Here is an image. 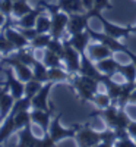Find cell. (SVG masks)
Listing matches in <instances>:
<instances>
[{
    "label": "cell",
    "instance_id": "6da1fadb",
    "mask_svg": "<svg viewBox=\"0 0 136 147\" xmlns=\"http://www.w3.org/2000/svg\"><path fill=\"white\" fill-rule=\"evenodd\" d=\"M100 81H97L95 78L81 75V74H75L70 78V88L75 91L76 97L82 103H88L92 102L94 94L98 91L100 87Z\"/></svg>",
    "mask_w": 136,
    "mask_h": 147
},
{
    "label": "cell",
    "instance_id": "7a4b0ae2",
    "mask_svg": "<svg viewBox=\"0 0 136 147\" xmlns=\"http://www.w3.org/2000/svg\"><path fill=\"white\" fill-rule=\"evenodd\" d=\"M86 15H88L89 18H97L98 21L101 22L104 32L107 35H110V37H113V38L121 40V38H125V37H127L130 34V28L129 27H119V25H116V24L110 22L108 19L104 18V15L101 13V10L89 9V10H86Z\"/></svg>",
    "mask_w": 136,
    "mask_h": 147
},
{
    "label": "cell",
    "instance_id": "3957f363",
    "mask_svg": "<svg viewBox=\"0 0 136 147\" xmlns=\"http://www.w3.org/2000/svg\"><path fill=\"white\" fill-rule=\"evenodd\" d=\"M75 143L76 146L81 147H92L100 144V132L92 129L88 124L85 125H78L76 134H75Z\"/></svg>",
    "mask_w": 136,
    "mask_h": 147
},
{
    "label": "cell",
    "instance_id": "277c9868",
    "mask_svg": "<svg viewBox=\"0 0 136 147\" xmlns=\"http://www.w3.org/2000/svg\"><path fill=\"white\" fill-rule=\"evenodd\" d=\"M60 119H61V112H59L50 122V128H48V134L51 136V138L59 143L65 138H75V134L78 129V125H75L73 128H63L60 124Z\"/></svg>",
    "mask_w": 136,
    "mask_h": 147
},
{
    "label": "cell",
    "instance_id": "5b68a950",
    "mask_svg": "<svg viewBox=\"0 0 136 147\" xmlns=\"http://www.w3.org/2000/svg\"><path fill=\"white\" fill-rule=\"evenodd\" d=\"M63 41H65V53H63V56H61V60H63V63L66 65V69L72 74V75L79 74V69H81V53L73 46H70L66 38Z\"/></svg>",
    "mask_w": 136,
    "mask_h": 147
},
{
    "label": "cell",
    "instance_id": "8992f818",
    "mask_svg": "<svg viewBox=\"0 0 136 147\" xmlns=\"http://www.w3.org/2000/svg\"><path fill=\"white\" fill-rule=\"evenodd\" d=\"M86 31L89 32V35H91L92 40L100 41V43H104L105 46H108V47L111 49V52H113V53H125V52H126L127 46H126L125 43H121L120 40L113 38V37L107 35L105 32H98V31H95V30H92V28H89V27L86 28Z\"/></svg>",
    "mask_w": 136,
    "mask_h": 147
},
{
    "label": "cell",
    "instance_id": "52a82bcc",
    "mask_svg": "<svg viewBox=\"0 0 136 147\" xmlns=\"http://www.w3.org/2000/svg\"><path fill=\"white\" fill-rule=\"evenodd\" d=\"M79 74H81V75H86V77L95 78L97 81H100V82H103V80L105 77L104 74L97 68L95 60H92L86 53L81 55V69H79Z\"/></svg>",
    "mask_w": 136,
    "mask_h": 147
},
{
    "label": "cell",
    "instance_id": "ba28073f",
    "mask_svg": "<svg viewBox=\"0 0 136 147\" xmlns=\"http://www.w3.org/2000/svg\"><path fill=\"white\" fill-rule=\"evenodd\" d=\"M2 63H6V65H9V66L13 68L16 77H18L21 81H23V82H27V81H29V80L34 78V74H32L31 66L19 62V60H16L15 57H12V56L2 57Z\"/></svg>",
    "mask_w": 136,
    "mask_h": 147
},
{
    "label": "cell",
    "instance_id": "9c48e42d",
    "mask_svg": "<svg viewBox=\"0 0 136 147\" xmlns=\"http://www.w3.org/2000/svg\"><path fill=\"white\" fill-rule=\"evenodd\" d=\"M53 85H54V82H51V81H47V82L43 84V87L40 88V91L32 97V109L50 110V109L54 107L53 105L50 106V103H48V94H50Z\"/></svg>",
    "mask_w": 136,
    "mask_h": 147
},
{
    "label": "cell",
    "instance_id": "30bf717a",
    "mask_svg": "<svg viewBox=\"0 0 136 147\" xmlns=\"http://www.w3.org/2000/svg\"><path fill=\"white\" fill-rule=\"evenodd\" d=\"M51 15V30L50 34L51 37H56V38H61L65 35L66 27H67V19H69V13L63 10H57Z\"/></svg>",
    "mask_w": 136,
    "mask_h": 147
},
{
    "label": "cell",
    "instance_id": "8fae6325",
    "mask_svg": "<svg viewBox=\"0 0 136 147\" xmlns=\"http://www.w3.org/2000/svg\"><path fill=\"white\" fill-rule=\"evenodd\" d=\"M5 72V75H6V82L9 85V91L10 94L15 97V99H19V97L22 96H25V82L21 81L18 77H15L13 74V68H6V69H2Z\"/></svg>",
    "mask_w": 136,
    "mask_h": 147
},
{
    "label": "cell",
    "instance_id": "7c38bea8",
    "mask_svg": "<svg viewBox=\"0 0 136 147\" xmlns=\"http://www.w3.org/2000/svg\"><path fill=\"white\" fill-rule=\"evenodd\" d=\"M89 16L86 15V12L83 13H69V19H67V27L66 31L72 35V34H78L82 32L88 28V22H89Z\"/></svg>",
    "mask_w": 136,
    "mask_h": 147
},
{
    "label": "cell",
    "instance_id": "4fadbf2b",
    "mask_svg": "<svg viewBox=\"0 0 136 147\" xmlns=\"http://www.w3.org/2000/svg\"><path fill=\"white\" fill-rule=\"evenodd\" d=\"M10 25H12V24H10V18H7L6 24H5V25H3L2 28H3V31H5L6 37L10 40V43L16 47V50H18V49L28 47V46H29V40H28L27 37L23 35L19 30L16 31V30H13V28H10Z\"/></svg>",
    "mask_w": 136,
    "mask_h": 147
},
{
    "label": "cell",
    "instance_id": "5bb4252c",
    "mask_svg": "<svg viewBox=\"0 0 136 147\" xmlns=\"http://www.w3.org/2000/svg\"><path fill=\"white\" fill-rule=\"evenodd\" d=\"M119 109H120V107H119L116 103H111L110 106H107V107H104V109H98V107H97V110H94L89 116H91V118H92V116H100V118L104 119L105 125H107L108 128H114Z\"/></svg>",
    "mask_w": 136,
    "mask_h": 147
},
{
    "label": "cell",
    "instance_id": "9a60e30c",
    "mask_svg": "<svg viewBox=\"0 0 136 147\" xmlns=\"http://www.w3.org/2000/svg\"><path fill=\"white\" fill-rule=\"evenodd\" d=\"M54 113V107L50 110H43V109H32L31 110V121L34 124L38 125L44 132H48L50 128V122H51V116Z\"/></svg>",
    "mask_w": 136,
    "mask_h": 147
},
{
    "label": "cell",
    "instance_id": "2e32d148",
    "mask_svg": "<svg viewBox=\"0 0 136 147\" xmlns=\"http://www.w3.org/2000/svg\"><path fill=\"white\" fill-rule=\"evenodd\" d=\"M86 55H88L92 60H101V59H105L108 56L113 55V52H111V49L108 46H105L104 43H89L88 44V49H86Z\"/></svg>",
    "mask_w": 136,
    "mask_h": 147
},
{
    "label": "cell",
    "instance_id": "e0dca14e",
    "mask_svg": "<svg viewBox=\"0 0 136 147\" xmlns=\"http://www.w3.org/2000/svg\"><path fill=\"white\" fill-rule=\"evenodd\" d=\"M44 9H45V7L38 2L37 7L32 9L31 12H28L27 15H23L22 18H19L15 25H16V27H21V28H34V27H35V22H37V18L43 13Z\"/></svg>",
    "mask_w": 136,
    "mask_h": 147
},
{
    "label": "cell",
    "instance_id": "ac0fdd59",
    "mask_svg": "<svg viewBox=\"0 0 136 147\" xmlns=\"http://www.w3.org/2000/svg\"><path fill=\"white\" fill-rule=\"evenodd\" d=\"M91 35L88 31H82V32H78V34H72L70 38H67L69 44L73 46L76 50L82 55V53H86V49H88V44L91 43Z\"/></svg>",
    "mask_w": 136,
    "mask_h": 147
},
{
    "label": "cell",
    "instance_id": "d6986e66",
    "mask_svg": "<svg viewBox=\"0 0 136 147\" xmlns=\"http://www.w3.org/2000/svg\"><path fill=\"white\" fill-rule=\"evenodd\" d=\"M18 137H19L18 146H21V147H38L40 138H37L34 136V132L31 129V124L18 129Z\"/></svg>",
    "mask_w": 136,
    "mask_h": 147
},
{
    "label": "cell",
    "instance_id": "ffe728a7",
    "mask_svg": "<svg viewBox=\"0 0 136 147\" xmlns=\"http://www.w3.org/2000/svg\"><path fill=\"white\" fill-rule=\"evenodd\" d=\"M97 68L100 69L104 75H108V77H114L116 74H119V66H120V62L113 57V56H108L105 59H101V60H97L95 62Z\"/></svg>",
    "mask_w": 136,
    "mask_h": 147
},
{
    "label": "cell",
    "instance_id": "44dd1931",
    "mask_svg": "<svg viewBox=\"0 0 136 147\" xmlns=\"http://www.w3.org/2000/svg\"><path fill=\"white\" fill-rule=\"evenodd\" d=\"M101 84L105 87V91H107V94L110 96L111 102L117 105V100H119L120 93H121V84L116 82V81L113 80V77H108V75L104 77V80H103Z\"/></svg>",
    "mask_w": 136,
    "mask_h": 147
},
{
    "label": "cell",
    "instance_id": "7402d4cb",
    "mask_svg": "<svg viewBox=\"0 0 136 147\" xmlns=\"http://www.w3.org/2000/svg\"><path fill=\"white\" fill-rule=\"evenodd\" d=\"M57 5L60 10L66 12V13H83V12H86L82 0H57Z\"/></svg>",
    "mask_w": 136,
    "mask_h": 147
},
{
    "label": "cell",
    "instance_id": "603a6c76",
    "mask_svg": "<svg viewBox=\"0 0 136 147\" xmlns=\"http://www.w3.org/2000/svg\"><path fill=\"white\" fill-rule=\"evenodd\" d=\"M15 131H16L15 119H13V115L10 113L3 119V124L0 125V144H2L5 140H7Z\"/></svg>",
    "mask_w": 136,
    "mask_h": 147
},
{
    "label": "cell",
    "instance_id": "cb8c5ba5",
    "mask_svg": "<svg viewBox=\"0 0 136 147\" xmlns=\"http://www.w3.org/2000/svg\"><path fill=\"white\" fill-rule=\"evenodd\" d=\"M72 74L67 69H63L61 66L48 68V81L51 82H60V81H70Z\"/></svg>",
    "mask_w": 136,
    "mask_h": 147
},
{
    "label": "cell",
    "instance_id": "d4e9b609",
    "mask_svg": "<svg viewBox=\"0 0 136 147\" xmlns=\"http://www.w3.org/2000/svg\"><path fill=\"white\" fill-rule=\"evenodd\" d=\"M135 88H136V82L125 81V84H121V93H120V97L117 100L119 107H126L129 105V99H130V96H132Z\"/></svg>",
    "mask_w": 136,
    "mask_h": 147
},
{
    "label": "cell",
    "instance_id": "484cf974",
    "mask_svg": "<svg viewBox=\"0 0 136 147\" xmlns=\"http://www.w3.org/2000/svg\"><path fill=\"white\" fill-rule=\"evenodd\" d=\"M13 103H15V97L7 91L3 93L2 100H0V121H3L7 115H10Z\"/></svg>",
    "mask_w": 136,
    "mask_h": 147
},
{
    "label": "cell",
    "instance_id": "4316f807",
    "mask_svg": "<svg viewBox=\"0 0 136 147\" xmlns=\"http://www.w3.org/2000/svg\"><path fill=\"white\" fill-rule=\"evenodd\" d=\"M12 57H15L16 60H19V62L25 63V65H28V66H32V65H34V62L37 60V59L34 57L32 52L29 50L28 47L18 49V50H16L15 53H12Z\"/></svg>",
    "mask_w": 136,
    "mask_h": 147
},
{
    "label": "cell",
    "instance_id": "83f0119b",
    "mask_svg": "<svg viewBox=\"0 0 136 147\" xmlns=\"http://www.w3.org/2000/svg\"><path fill=\"white\" fill-rule=\"evenodd\" d=\"M32 74H34V80L40 81L43 84L48 81V68L44 65V62L35 60L32 65Z\"/></svg>",
    "mask_w": 136,
    "mask_h": 147
},
{
    "label": "cell",
    "instance_id": "f1b7e54d",
    "mask_svg": "<svg viewBox=\"0 0 136 147\" xmlns=\"http://www.w3.org/2000/svg\"><path fill=\"white\" fill-rule=\"evenodd\" d=\"M119 74L125 78V81L129 82H136V65L130 60V63H120L119 66Z\"/></svg>",
    "mask_w": 136,
    "mask_h": 147
},
{
    "label": "cell",
    "instance_id": "f546056e",
    "mask_svg": "<svg viewBox=\"0 0 136 147\" xmlns=\"http://www.w3.org/2000/svg\"><path fill=\"white\" fill-rule=\"evenodd\" d=\"M32 7L28 5V0H15L13 2V9H12V16L15 18H22L23 15H27L28 12H31Z\"/></svg>",
    "mask_w": 136,
    "mask_h": 147
},
{
    "label": "cell",
    "instance_id": "4dcf8cb0",
    "mask_svg": "<svg viewBox=\"0 0 136 147\" xmlns=\"http://www.w3.org/2000/svg\"><path fill=\"white\" fill-rule=\"evenodd\" d=\"M43 62H44V65L47 68H56V66H61L63 60H61V57L59 55H56L54 52L45 49V50H44V56H43Z\"/></svg>",
    "mask_w": 136,
    "mask_h": 147
},
{
    "label": "cell",
    "instance_id": "1f68e13d",
    "mask_svg": "<svg viewBox=\"0 0 136 147\" xmlns=\"http://www.w3.org/2000/svg\"><path fill=\"white\" fill-rule=\"evenodd\" d=\"M32 107V99L28 96H22L19 99H15L13 107H12V115H15L18 112H22V110H29Z\"/></svg>",
    "mask_w": 136,
    "mask_h": 147
},
{
    "label": "cell",
    "instance_id": "d6a6232c",
    "mask_svg": "<svg viewBox=\"0 0 136 147\" xmlns=\"http://www.w3.org/2000/svg\"><path fill=\"white\" fill-rule=\"evenodd\" d=\"M116 140H117L116 131L113 128H107L105 131L100 132V144H98V146H104V147L114 146Z\"/></svg>",
    "mask_w": 136,
    "mask_h": 147
},
{
    "label": "cell",
    "instance_id": "836d02e7",
    "mask_svg": "<svg viewBox=\"0 0 136 147\" xmlns=\"http://www.w3.org/2000/svg\"><path fill=\"white\" fill-rule=\"evenodd\" d=\"M51 40V34L50 32H44V34H38L29 41V47L31 49H47L48 43Z\"/></svg>",
    "mask_w": 136,
    "mask_h": 147
},
{
    "label": "cell",
    "instance_id": "e575fe53",
    "mask_svg": "<svg viewBox=\"0 0 136 147\" xmlns=\"http://www.w3.org/2000/svg\"><path fill=\"white\" fill-rule=\"evenodd\" d=\"M13 119H15V127H16V131L27 127L31 124V112L29 110H22V112H18L13 115Z\"/></svg>",
    "mask_w": 136,
    "mask_h": 147
},
{
    "label": "cell",
    "instance_id": "d590c367",
    "mask_svg": "<svg viewBox=\"0 0 136 147\" xmlns=\"http://www.w3.org/2000/svg\"><path fill=\"white\" fill-rule=\"evenodd\" d=\"M35 28L38 31V34H44V32H50L51 30V18L47 16V15H40L37 18V22H35Z\"/></svg>",
    "mask_w": 136,
    "mask_h": 147
},
{
    "label": "cell",
    "instance_id": "8d00e7d4",
    "mask_svg": "<svg viewBox=\"0 0 136 147\" xmlns=\"http://www.w3.org/2000/svg\"><path fill=\"white\" fill-rule=\"evenodd\" d=\"M91 103H94L98 109H104V107L110 106L113 102H111L110 96H108L107 93H100V91H97V93L94 94V99H92Z\"/></svg>",
    "mask_w": 136,
    "mask_h": 147
},
{
    "label": "cell",
    "instance_id": "74e56055",
    "mask_svg": "<svg viewBox=\"0 0 136 147\" xmlns=\"http://www.w3.org/2000/svg\"><path fill=\"white\" fill-rule=\"evenodd\" d=\"M16 50V47L10 43V40L6 37L3 28L2 31H0V52H2L3 55H10V53H13Z\"/></svg>",
    "mask_w": 136,
    "mask_h": 147
},
{
    "label": "cell",
    "instance_id": "f35d334b",
    "mask_svg": "<svg viewBox=\"0 0 136 147\" xmlns=\"http://www.w3.org/2000/svg\"><path fill=\"white\" fill-rule=\"evenodd\" d=\"M47 49H48V50H51V52H54L56 55H59L61 57V56H63V53H65V41L61 40V38L51 37V40H50V43H48Z\"/></svg>",
    "mask_w": 136,
    "mask_h": 147
},
{
    "label": "cell",
    "instance_id": "ab89813d",
    "mask_svg": "<svg viewBox=\"0 0 136 147\" xmlns=\"http://www.w3.org/2000/svg\"><path fill=\"white\" fill-rule=\"evenodd\" d=\"M130 116L126 113V109L125 107H120L119 109V113H117V119H116V125L114 128H127L130 124Z\"/></svg>",
    "mask_w": 136,
    "mask_h": 147
},
{
    "label": "cell",
    "instance_id": "60d3db41",
    "mask_svg": "<svg viewBox=\"0 0 136 147\" xmlns=\"http://www.w3.org/2000/svg\"><path fill=\"white\" fill-rule=\"evenodd\" d=\"M43 87V82H40V81H37V80H29V81H27L25 82V96H28V97H32L40 91V88Z\"/></svg>",
    "mask_w": 136,
    "mask_h": 147
},
{
    "label": "cell",
    "instance_id": "b9f144b4",
    "mask_svg": "<svg viewBox=\"0 0 136 147\" xmlns=\"http://www.w3.org/2000/svg\"><path fill=\"white\" fill-rule=\"evenodd\" d=\"M12 9H13V0H0V12L10 18L12 15Z\"/></svg>",
    "mask_w": 136,
    "mask_h": 147
},
{
    "label": "cell",
    "instance_id": "7bdbcfd3",
    "mask_svg": "<svg viewBox=\"0 0 136 147\" xmlns=\"http://www.w3.org/2000/svg\"><path fill=\"white\" fill-rule=\"evenodd\" d=\"M114 146H116V147H136V141H135L132 137H126V138L116 140Z\"/></svg>",
    "mask_w": 136,
    "mask_h": 147
},
{
    "label": "cell",
    "instance_id": "ee69618b",
    "mask_svg": "<svg viewBox=\"0 0 136 147\" xmlns=\"http://www.w3.org/2000/svg\"><path fill=\"white\" fill-rule=\"evenodd\" d=\"M51 146H56V141L51 138V136L48 132H44V137L40 138L38 147H51Z\"/></svg>",
    "mask_w": 136,
    "mask_h": 147
},
{
    "label": "cell",
    "instance_id": "f6af8a7d",
    "mask_svg": "<svg viewBox=\"0 0 136 147\" xmlns=\"http://www.w3.org/2000/svg\"><path fill=\"white\" fill-rule=\"evenodd\" d=\"M97 10H104V9H113V5L110 3V0H95L94 2V7Z\"/></svg>",
    "mask_w": 136,
    "mask_h": 147
},
{
    "label": "cell",
    "instance_id": "bcb514c9",
    "mask_svg": "<svg viewBox=\"0 0 136 147\" xmlns=\"http://www.w3.org/2000/svg\"><path fill=\"white\" fill-rule=\"evenodd\" d=\"M19 31H21L23 35H25L29 41H31L32 38H35L37 35H38V31H37L35 27H34V28H21V27H19Z\"/></svg>",
    "mask_w": 136,
    "mask_h": 147
},
{
    "label": "cell",
    "instance_id": "7dc6e473",
    "mask_svg": "<svg viewBox=\"0 0 136 147\" xmlns=\"http://www.w3.org/2000/svg\"><path fill=\"white\" fill-rule=\"evenodd\" d=\"M127 131H129V136L136 141V121H130V124L127 127Z\"/></svg>",
    "mask_w": 136,
    "mask_h": 147
},
{
    "label": "cell",
    "instance_id": "c3c4849f",
    "mask_svg": "<svg viewBox=\"0 0 136 147\" xmlns=\"http://www.w3.org/2000/svg\"><path fill=\"white\" fill-rule=\"evenodd\" d=\"M94 2H95V0H82L85 10H89V9H92V7H94Z\"/></svg>",
    "mask_w": 136,
    "mask_h": 147
},
{
    "label": "cell",
    "instance_id": "681fc988",
    "mask_svg": "<svg viewBox=\"0 0 136 147\" xmlns=\"http://www.w3.org/2000/svg\"><path fill=\"white\" fill-rule=\"evenodd\" d=\"M6 21H7V16L3 13V12H0V28H2L5 24H6Z\"/></svg>",
    "mask_w": 136,
    "mask_h": 147
},
{
    "label": "cell",
    "instance_id": "f907efd6",
    "mask_svg": "<svg viewBox=\"0 0 136 147\" xmlns=\"http://www.w3.org/2000/svg\"><path fill=\"white\" fill-rule=\"evenodd\" d=\"M129 103H130V105H136V88L133 90V93H132V96H130Z\"/></svg>",
    "mask_w": 136,
    "mask_h": 147
},
{
    "label": "cell",
    "instance_id": "816d5d0a",
    "mask_svg": "<svg viewBox=\"0 0 136 147\" xmlns=\"http://www.w3.org/2000/svg\"><path fill=\"white\" fill-rule=\"evenodd\" d=\"M129 28H130V34H136V27H132V25H129Z\"/></svg>",
    "mask_w": 136,
    "mask_h": 147
},
{
    "label": "cell",
    "instance_id": "f5cc1de1",
    "mask_svg": "<svg viewBox=\"0 0 136 147\" xmlns=\"http://www.w3.org/2000/svg\"><path fill=\"white\" fill-rule=\"evenodd\" d=\"M2 55H3V53H2V52H0V60H2V57H3V56H2Z\"/></svg>",
    "mask_w": 136,
    "mask_h": 147
},
{
    "label": "cell",
    "instance_id": "db71d44e",
    "mask_svg": "<svg viewBox=\"0 0 136 147\" xmlns=\"http://www.w3.org/2000/svg\"><path fill=\"white\" fill-rule=\"evenodd\" d=\"M0 31H2V28H0Z\"/></svg>",
    "mask_w": 136,
    "mask_h": 147
},
{
    "label": "cell",
    "instance_id": "11a10c76",
    "mask_svg": "<svg viewBox=\"0 0 136 147\" xmlns=\"http://www.w3.org/2000/svg\"><path fill=\"white\" fill-rule=\"evenodd\" d=\"M0 122H2V121H0ZM0 125H2V124H0Z\"/></svg>",
    "mask_w": 136,
    "mask_h": 147
},
{
    "label": "cell",
    "instance_id": "9f6ffc18",
    "mask_svg": "<svg viewBox=\"0 0 136 147\" xmlns=\"http://www.w3.org/2000/svg\"><path fill=\"white\" fill-rule=\"evenodd\" d=\"M13 2H15V0H13Z\"/></svg>",
    "mask_w": 136,
    "mask_h": 147
},
{
    "label": "cell",
    "instance_id": "6f0895ef",
    "mask_svg": "<svg viewBox=\"0 0 136 147\" xmlns=\"http://www.w3.org/2000/svg\"><path fill=\"white\" fill-rule=\"evenodd\" d=\"M135 27H136V25H135Z\"/></svg>",
    "mask_w": 136,
    "mask_h": 147
}]
</instances>
